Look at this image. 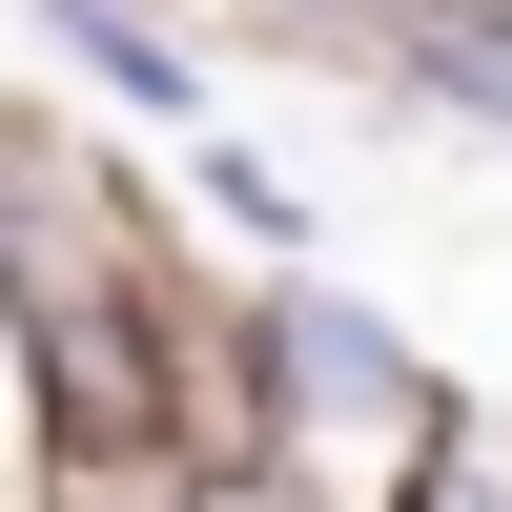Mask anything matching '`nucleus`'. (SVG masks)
<instances>
[{"mask_svg": "<svg viewBox=\"0 0 512 512\" xmlns=\"http://www.w3.org/2000/svg\"><path fill=\"white\" fill-rule=\"evenodd\" d=\"M431 410H451V369L410 349L349 267H267L246 287V451H267L308 512H410Z\"/></svg>", "mask_w": 512, "mask_h": 512, "instance_id": "nucleus-1", "label": "nucleus"}, {"mask_svg": "<svg viewBox=\"0 0 512 512\" xmlns=\"http://www.w3.org/2000/svg\"><path fill=\"white\" fill-rule=\"evenodd\" d=\"M21 21H41V62H62L103 123L205 144V103H226V82H205V21H185V0H21Z\"/></svg>", "mask_w": 512, "mask_h": 512, "instance_id": "nucleus-2", "label": "nucleus"}, {"mask_svg": "<svg viewBox=\"0 0 512 512\" xmlns=\"http://www.w3.org/2000/svg\"><path fill=\"white\" fill-rule=\"evenodd\" d=\"M410 512H512V410H492V390H451V410H431V451H410Z\"/></svg>", "mask_w": 512, "mask_h": 512, "instance_id": "nucleus-4", "label": "nucleus"}, {"mask_svg": "<svg viewBox=\"0 0 512 512\" xmlns=\"http://www.w3.org/2000/svg\"><path fill=\"white\" fill-rule=\"evenodd\" d=\"M144 512H308V492H287V472H267V451H205V472H164Z\"/></svg>", "mask_w": 512, "mask_h": 512, "instance_id": "nucleus-5", "label": "nucleus"}, {"mask_svg": "<svg viewBox=\"0 0 512 512\" xmlns=\"http://www.w3.org/2000/svg\"><path fill=\"white\" fill-rule=\"evenodd\" d=\"M185 226H226V246H246V287H267V267H308V246H328V205L287 185L267 144H226V123H205V144H185Z\"/></svg>", "mask_w": 512, "mask_h": 512, "instance_id": "nucleus-3", "label": "nucleus"}]
</instances>
